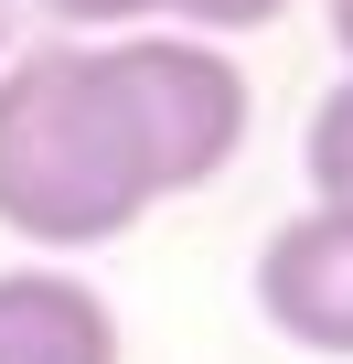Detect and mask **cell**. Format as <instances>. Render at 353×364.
Masks as SVG:
<instances>
[{"label":"cell","instance_id":"obj_1","mask_svg":"<svg viewBox=\"0 0 353 364\" xmlns=\"http://www.w3.org/2000/svg\"><path fill=\"white\" fill-rule=\"evenodd\" d=\"M161 204V171L118 75V43H43L0 54V236L33 257L118 247Z\"/></svg>","mask_w":353,"mask_h":364},{"label":"cell","instance_id":"obj_2","mask_svg":"<svg viewBox=\"0 0 353 364\" xmlns=\"http://www.w3.org/2000/svg\"><path fill=\"white\" fill-rule=\"evenodd\" d=\"M257 311L300 353H353V215L342 204H300L257 247Z\"/></svg>","mask_w":353,"mask_h":364},{"label":"cell","instance_id":"obj_3","mask_svg":"<svg viewBox=\"0 0 353 364\" xmlns=\"http://www.w3.org/2000/svg\"><path fill=\"white\" fill-rule=\"evenodd\" d=\"M0 364H118V311L65 257H22L0 268Z\"/></svg>","mask_w":353,"mask_h":364},{"label":"cell","instance_id":"obj_4","mask_svg":"<svg viewBox=\"0 0 353 364\" xmlns=\"http://www.w3.org/2000/svg\"><path fill=\"white\" fill-rule=\"evenodd\" d=\"M300 171H310V204H342V215H353V65H342V86L310 107V129H300Z\"/></svg>","mask_w":353,"mask_h":364},{"label":"cell","instance_id":"obj_5","mask_svg":"<svg viewBox=\"0 0 353 364\" xmlns=\"http://www.w3.org/2000/svg\"><path fill=\"white\" fill-rule=\"evenodd\" d=\"M278 11H289V0H171L161 22H171V33H204V43H225V33H268Z\"/></svg>","mask_w":353,"mask_h":364},{"label":"cell","instance_id":"obj_6","mask_svg":"<svg viewBox=\"0 0 353 364\" xmlns=\"http://www.w3.org/2000/svg\"><path fill=\"white\" fill-rule=\"evenodd\" d=\"M54 22H75V33H139V22H161L171 0H43Z\"/></svg>","mask_w":353,"mask_h":364},{"label":"cell","instance_id":"obj_7","mask_svg":"<svg viewBox=\"0 0 353 364\" xmlns=\"http://www.w3.org/2000/svg\"><path fill=\"white\" fill-rule=\"evenodd\" d=\"M332 11V43H342V65H353V0H321Z\"/></svg>","mask_w":353,"mask_h":364},{"label":"cell","instance_id":"obj_8","mask_svg":"<svg viewBox=\"0 0 353 364\" xmlns=\"http://www.w3.org/2000/svg\"><path fill=\"white\" fill-rule=\"evenodd\" d=\"M0 54H11V0H0Z\"/></svg>","mask_w":353,"mask_h":364}]
</instances>
